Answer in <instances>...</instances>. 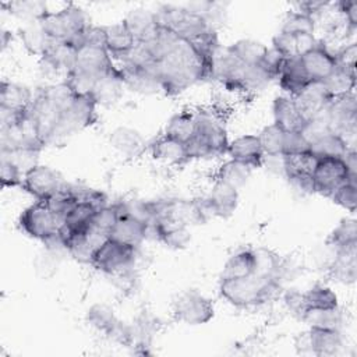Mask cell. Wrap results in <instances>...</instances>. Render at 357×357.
<instances>
[{"mask_svg":"<svg viewBox=\"0 0 357 357\" xmlns=\"http://www.w3.org/2000/svg\"><path fill=\"white\" fill-rule=\"evenodd\" d=\"M336 64L347 68H356V59H357V45L354 42L340 47L335 52Z\"/></svg>","mask_w":357,"mask_h":357,"instance_id":"cell-48","label":"cell"},{"mask_svg":"<svg viewBox=\"0 0 357 357\" xmlns=\"http://www.w3.org/2000/svg\"><path fill=\"white\" fill-rule=\"evenodd\" d=\"M20 38L25 49L36 56H42L52 40L40 21L25 22V25L20 29Z\"/></svg>","mask_w":357,"mask_h":357,"instance_id":"cell-34","label":"cell"},{"mask_svg":"<svg viewBox=\"0 0 357 357\" xmlns=\"http://www.w3.org/2000/svg\"><path fill=\"white\" fill-rule=\"evenodd\" d=\"M165 134L181 142H188L195 134V116L190 112H180L173 114L165 128Z\"/></svg>","mask_w":357,"mask_h":357,"instance_id":"cell-36","label":"cell"},{"mask_svg":"<svg viewBox=\"0 0 357 357\" xmlns=\"http://www.w3.org/2000/svg\"><path fill=\"white\" fill-rule=\"evenodd\" d=\"M137 248L106 238L93 252L91 265L107 275H123L132 268Z\"/></svg>","mask_w":357,"mask_h":357,"instance_id":"cell-7","label":"cell"},{"mask_svg":"<svg viewBox=\"0 0 357 357\" xmlns=\"http://www.w3.org/2000/svg\"><path fill=\"white\" fill-rule=\"evenodd\" d=\"M98 103L91 93H75L68 106L63 110L54 127L49 144L57 142L92 126L98 120Z\"/></svg>","mask_w":357,"mask_h":357,"instance_id":"cell-5","label":"cell"},{"mask_svg":"<svg viewBox=\"0 0 357 357\" xmlns=\"http://www.w3.org/2000/svg\"><path fill=\"white\" fill-rule=\"evenodd\" d=\"M350 178H357L353 176L343 158H318L315 169L312 172L314 191L324 197L331 198V195Z\"/></svg>","mask_w":357,"mask_h":357,"instance_id":"cell-8","label":"cell"},{"mask_svg":"<svg viewBox=\"0 0 357 357\" xmlns=\"http://www.w3.org/2000/svg\"><path fill=\"white\" fill-rule=\"evenodd\" d=\"M339 13L344 17L346 24L350 29L357 26V1L356 0H340L337 4Z\"/></svg>","mask_w":357,"mask_h":357,"instance_id":"cell-50","label":"cell"},{"mask_svg":"<svg viewBox=\"0 0 357 357\" xmlns=\"http://www.w3.org/2000/svg\"><path fill=\"white\" fill-rule=\"evenodd\" d=\"M75 52L77 49L74 45L52 39L47 49L40 56V60L49 71L57 73L59 70H64L67 74L74 67Z\"/></svg>","mask_w":357,"mask_h":357,"instance_id":"cell-25","label":"cell"},{"mask_svg":"<svg viewBox=\"0 0 357 357\" xmlns=\"http://www.w3.org/2000/svg\"><path fill=\"white\" fill-rule=\"evenodd\" d=\"M86 322L99 332H103L106 336H109L114 331L120 319L107 304L96 303L88 310Z\"/></svg>","mask_w":357,"mask_h":357,"instance_id":"cell-37","label":"cell"},{"mask_svg":"<svg viewBox=\"0 0 357 357\" xmlns=\"http://www.w3.org/2000/svg\"><path fill=\"white\" fill-rule=\"evenodd\" d=\"M305 310H332L337 308V296L332 289L324 284H314L303 293Z\"/></svg>","mask_w":357,"mask_h":357,"instance_id":"cell-35","label":"cell"},{"mask_svg":"<svg viewBox=\"0 0 357 357\" xmlns=\"http://www.w3.org/2000/svg\"><path fill=\"white\" fill-rule=\"evenodd\" d=\"M32 100H33V96L28 86L17 82L1 81V85H0V109L1 110L22 114L29 110Z\"/></svg>","mask_w":357,"mask_h":357,"instance_id":"cell-22","label":"cell"},{"mask_svg":"<svg viewBox=\"0 0 357 357\" xmlns=\"http://www.w3.org/2000/svg\"><path fill=\"white\" fill-rule=\"evenodd\" d=\"M251 172H252V169L250 166H247L238 160L229 159L219 167L216 180L225 181V183L233 185L234 188H238L248 181Z\"/></svg>","mask_w":357,"mask_h":357,"instance_id":"cell-39","label":"cell"},{"mask_svg":"<svg viewBox=\"0 0 357 357\" xmlns=\"http://www.w3.org/2000/svg\"><path fill=\"white\" fill-rule=\"evenodd\" d=\"M227 153L230 159L238 160L251 169L261 167L264 163V151L258 135L244 134L229 142Z\"/></svg>","mask_w":357,"mask_h":357,"instance_id":"cell-15","label":"cell"},{"mask_svg":"<svg viewBox=\"0 0 357 357\" xmlns=\"http://www.w3.org/2000/svg\"><path fill=\"white\" fill-rule=\"evenodd\" d=\"M110 145L126 158L138 156L144 148L145 141L142 135L130 127H117L110 134Z\"/></svg>","mask_w":357,"mask_h":357,"instance_id":"cell-29","label":"cell"},{"mask_svg":"<svg viewBox=\"0 0 357 357\" xmlns=\"http://www.w3.org/2000/svg\"><path fill=\"white\" fill-rule=\"evenodd\" d=\"M328 244L335 250L357 244V222L353 218H344L332 230L328 237Z\"/></svg>","mask_w":357,"mask_h":357,"instance_id":"cell-40","label":"cell"},{"mask_svg":"<svg viewBox=\"0 0 357 357\" xmlns=\"http://www.w3.org/2000/svg\"><path fill=\"white\" fill-rule=\"evenodd\" d=\"M283 300H284V304H286L287 310L293 315H296V317H298L301 319V317H303V314L305 311L304 301H303V293L297 291L296 289H290V290H287L284 293Z\"/></svg>","mask_w":357,"mask_h":357,"instance_id":"cell-49","label":"cell"},{"mask_svg":"<svg viewBox=\"0 0 357 357\" xmlns=\"http://www.w3.org/2000/svg\"><path fill=\"white\" fill-rule=\"evenodd\" d=\"M123 21L135 38L137 43L151 42L159 31L155 11H151L148 8H134L126 15Z\"/></svg>","mask_w":357,"mask_h":357,"instance_id":"cell-20","label":"cell"},{"mask_svg":"<svg viewBox=\"0 0 357 357\" xmlns=\"http://www.w3.org/2000/svg\"><path fill=\"white\" fill-rule=\"evenodd\" d=\"M301 321H304L310 326L331 328L340 331L342 314L339 311V307L332 310H305L301 317Z\"/></svg>","mask_w":357,"mask_h":357,"instance_id":"cell-41","label":"cell"},{"mask_svg":"<svg viewBox=\"0 0 357 357\" xmlns=\"http://www.w3.org/2000/svg\"><path fill=\"white\" fill-rule=\"evenodd\" d=\"M124 78L120 67H114L107 73L102 74L93 84L91 95L96 100L98 105H113L119 100L123 93Z\"/></svg>","mask_w":357,"mask_h":357,"instance_id":"cell-18","label":"cell"},{"mask_svg":"<svg viewBox=\"0 0 357 357\" xmlns=\"http://www.w3.org/2000/svg\"><path fill=\"white\" fill-rule=\"evenodd\" d=\"M331 199L336 205L354 213L357 209V178H350L343 185H340L331 195Z\"/></svg>","mask_w":357,"mask_h":357,"instance_id":"cell-45","label":"cell"},{"mask_svg":"<svg viewBox=\"0 0 357 357\" xmlns=\"http://www.w3.org/2000/svg\"><path fill=\"white\" fill-rule=\"evenodd\" d=\"M151 153L155 159L176 166H181L191 160L187 144L166 134H163L151 144Z\"/></svg>","mask_w":357,"mask_h":357,"instance_id":"cell-24","label":"cell"},{"mask_svg":"<svg viewBox=\"0 0 357 357\" xmlns=\"http://www.w3.org/2000/svg\"><path fill=\"white\" fill-rule=\"evenodd\" d=\"M293 99L305 120L314 119L324 113L332 102V98L324 88L322 82H311Z\"/></svg>","mask_w":357,"mask_h":357,"instance_id":"cell-16","label":"cell"},{"mask_svg":"<svg viewBox=\"0 0 357 357\" xmlns=\"http://www.w3.org/2000/svg\"><path fill=\"white\" fill-rule=\"evenodd\" d=\"M64 184L66 180H63L59 172L45 165H36L24 174L21 188L36 201H46Z\"/></svg>","mask_w":357,"mask_h":357,"instance_id":"cell-10","label":"cell"},{"mask_svg":"<svg viewBox=\"0 0 357 357\" xmlns=\"http://www.w3.org/2000/svg\"><path fill=\"white\" fill-rule=\"evenodd\" d=\"M103 32L105 46L112 59H126L137 45L135 38L132 36L124 21L103 26Z\"/></svg>","mask_w":357,"mask_h":357,"instance_id":"cell-19","label":"cell"},{"mask_svg":"<svg viewBox=\"0 0 357 357\" xmlns=\"http://www.w3.org/2000/svg\"><path fill=\"white\" fill-rule=\"evenodd\" d=\"M326 92L332 99L354 92L356 89V68H347L337 66L322 82Z\"/></svg>","mask_w":357,"mask_h":357,"instance_id":"cell-31","label":"cell"},{"mask_svg":"<svg viewBox=\"0 0 357 357\" xmlns=\"http://www.w3.org/2000/svg\"><path fill=\"white\" fill-rule=\"evenodd\" d=\"M146 45L152 54V71L166 95H178L197 82L213 78L215 60L172 29L159 26Z\"/></svg>","mask_w":357,"mask_h":357,"instance_id":"cell-1","label":"cell"},{"mask_svg":"<svg viewBox=\"0 0 357 357\" xmlns=\"http://www.w3.org/2000/svg\"><path fill=\"white\" fill-rule=\"evenodd\" d=\"M280 31L287 33H312L314 35L315 20L298 10H291L286 14Z\"/></svg>","mask_w":357,"mask_h":357,"instance_id":"cell-43","label":"cell"},{"mask_svg":"<svg viewBox=\"0 0 357 357\" xmlns=\"http://www.w3.org/2000/svg\"><path fill=\"white\" fill-rule=\"evenodd\" d=\"M331 276L340 283L350 284L357 278V244L335 250V258L329 266Z\"/></svg>","mask_w":357,"mask_h":357,"instance_id":"cell-26","label":"cell"},{"mask_svg":"<svg viewBox=\"0 0 357 357\" xmlns=\"http://www.w3.org/2000/svg\"><path fill=\"white\" fill-rule=\"evenodd\" d=\"M24 174L6 156L0 155V181L1 187H21Z\"/></svg>","mask_w":357,"mask_h":357,"instance_id":"cell-46","label":"cell"},{"mask_svg":"<svg viewBox=\"0 0 357 357\" xmlns=\"http://www.w3.org/2000/svg\"><path fill=\"white\" fill-rule=\"evenodd\" d=\"M284 135L286 131H283L279 126L275 123L266 126L259 134L258 138L261 141L262 151L266 156H276L283 155V145H284Z\"/></svg>","mask_w":357,"mask_h":357,"instance_id":"cell-42","label":"cell"},{"mask_svg":"<svg viewBox=\"0 0 357 357\" xmlns=\"http://www.w3.org/2000/svg\"><path fill=\"white\" fill-rule=\"evenodd\" d=\"M301 66L311 82H324L336 67L335 53L322 42H318L300 56Z\"/></svg>","mask_w":357,"mask_h":357,"instance_id":"cell-12","label":"cell"},{"mask_svg":"<svg viewBox=\"0 0 357 357\" xmlns=\"http://www.w3.org/2000/svg\"><path fill=\"white\" fill-rule=\"evenodd\" d=\"M278 82L279 86L287 93V96H297L304 88H307L311 81L307 77L300 57H291V59H284L280 71L278 74Z\"/></svg>","mask_w":357,"mask_h":357,"instance_id":"cell-21","label":"cell"},{"mask_svg":"<svg viewBox=\"0 0 357 357\" xmlns=\"http://www.w3.org/2000/svg\"><path fill=\"white\" fill-rule=\"evenodd\" d=\"M174 318L187 325H202L215 315L213 303L197 290L181 293L173 304Z\"/></svg>","mask_w":357,"mask_h":357,"instance_id":"cell-9","label":"cell"},{"mask_svg":"<svg viewBox=\"0 0 357 357\" xmlns=\"http://www.w3.org/2000/svg\"><path fill=\"white\" fill-rule=\"evenodd\" d=\"M7 38H11L10 32H7V31H3V33H1V47H3V49H4V47L7 46V43H8Z\"/></svg>","mask_w":357,"mask_h":357,"instance_id":"cell-51","label":"cell"},{"mask_svg":"<svg viewBox=\"0 0 357 357\" xmlns=\"http://www.w3.org/2000/svg\"><path fill=\"white\" fill-rule=\"evenodd\" d=\"M40 151L42 149L39 148L25 146V148H15L11 151H0V155L10 159L22 172V174H25L28 170L39 165L38 159H39Z\"/></svg>","mask_w":357,"mask_h":357,"instance_id":"cell-44","label":"cell"},{"mask_svg":"<svg viewBox=\"0 0 357 357\" xmlns=\"http://www.w3.org/2000/svg\"><path fill=\"white\" fill-rule=\"evenodd\" d=\"M350 146L336 132L328 131L310 144V152L317 158H342Z\"/></svg>","mask_w":357,"mask_h":357,"instance_id":"cell-33","label":"cell"},{"mask_svg":"<svg viewBox=\"0 0 357 357\" xmlns=\"http://www.w3.org/2000/svg\"><path fill=\"white\" fill-rule=\"evenodd\" d=\"M266 46L254 39H240L226 47V52L245 66L259 64L266 53Z\"/></svg>","mask_w":357,"mask_h":357,"instance_id":"cell-32","label":"cell"},{"mask_svg":"<svg viewBox=\"0 0 357 357\" xmlns=\"http://www.w3.org/2000/svg\"><path fill=\"white\" fill-rule=\"evenodd\" d=\"M146 237H148V225L131 215L121 212L119 206V216L109 231V238L138 248Z\"/></svg>","mask_w":357,"mask_h":357,"instance_id":"cell-13","label":"cell"},{"mask_svg":"<svg viewBox=\"0 0 357 357\" xmlns=\"http://www.w3.org/2000/svg\"><path fill=\"white\" fill-rule=\"evenodd\" d=\"M317 43L312 33H287L279 31L272 39V47L284 59L300 57Z\"/></svg>","mask_w":357,"mask_h":357,"instance_id":"cell-27","label":"cell"},{"mask_svg":"<svg viewBox=\"0 0 357 357\" xmlns=\"http://www.w3.org/2000/svg\"><path fill=\"white\" fill-rule=\"evenodd\" d=\"M282 289V282L269 278L251 275L245 278H231L219 280L220 296L237 308L259 307L271 301Z\"/></svg>","mask_w":357,"mask_h":357,"instance_id":"cell-2","label":"cell"},{"mask_svg":"<svg viewBox=\"0 0 357 357\" xmlns=\"http://www.w3.org/2000/svg\"><path fill=\"white\" fill-rule=\"evenodd\" d=\"M317 156L310 151L283 155V174L293 187L303 192L312 194V172L317 165Z\"/></svg>","mask_w":357,"mask_h":357,"instance_id":"cell-11","label":"cell"},{"mask_svg":"<svg viewBox=\"0 0 357 357\" xmlns=\"http://www.w3.org/2000/svg\"><path fill=\"white\" fill-rule=\"evenodd\" d=\"M305 335L308 350L315 356H333L343 344L339 329L310 326V331Z\"/></svg>","mask_w":357,"mask_h":357,"instance_id":"cell-23","label":"cell"},{"mask_svg":"<svg viewBox=\"0 0 357 357\" xmlns=\"http://www.w3.org/2000/svg\"><path fill=\"white\" fill-rule=\"evenodd\" d=\"M40 22L50 39L68 42L75 49L79 38L91 25L85 11L75 4H68L59 11H49Z\"/></svg>","mask_w":357,"mask_h":357,"instance_id":"cell-4","label":"cell"},{"mask_svg":"<svg viewBox=\"0 0 357 357\" xmlns=\"http://www.w3.org/2000/svg\"><path fill=\"white\" fill-rule=\"evenodd\" d=\"M120 70L123 73L126 88L144 95L162 91L160 82L151 68H131L121 66Z\"/></svg>","mask_w":357,"mask_h":357,"instance_id":"cell-28","label":"cell"},{"mask_svg":"<svg viewBox=\"0 0 357 357\" xmlns=\"http://www.w3.org/2000/svg\"><path fill=\"white\" fill-rule=\"evenodd\" d=\"M3 7H7V10L21 18L25 22H33V21H40L47 13V6L43 1H36V0H18V1H8L3 4Z\"/></svg>","mask_w":357,"mask_h":357,"instance_id":"cell-38","label":"cell"},{"mask_svg":"<svg viewBox=\"0 0 357 357\" xmlns=\"http://www.w3.org/2000/svg\"><path fill=\"white\" fill-rule=\"evenodd\" d=\"M205 202L212 216L229 218L238 205V191L233 185L216 180L209 194L205 197Z\"/></svg>","mask_w":357,"mask_h":357,"instance_id":"cell-14","label":"cell"},{"mask_svg":"<svg viewBox=\"0 0 357 357\" xmlns=\"http://www.w3.org/2000/svg\"><path fill=\"white\" fill-rule=\"evenodd\" d=\"M273 110V123L279 126L283 131H303L307 124L305 117L297 107L294 99L287 95L276 96L272 105Z\"/></svg>","mask_w":357,"mask_h":357,"instance_id":"cell-17","label":"cell"},{"mask_svg":"<svg viewBox=\"0 0 357 357\" xmlns=\"http://www.w3.org/2000/svg\"><path fill=\"white\" fill-rule=\"evenodd\" d=\"M61 219L50 209L46 201H36L25 208L20 218V229L32 238L40 240L42 243L50 240L60 233Z\"/></svg>","mask_w":357,"mask_h":357,"instance_id":"cell-6","label":"cell"},{"mask_svg":"<svg viewBox=\"0 0 357 357\" xmlns=\"http://www.w3.org/2000/svg\"><path fill=\"white\" fill-rule=\"evenodd\" d=\"M257 259L254 248H241L236 251L225 264L222 276L223 279L231 278H245L251 276L255 272Z\"/></svg>","mask_w":357,"mask_h":357,"instance_id":"cell-30","label":"cell"},{"mask_svg":"<svg viewBox=\"0 0 357 357\" xmlns=\"http://www.w3.org/2000/svg\"><path fill=\"white\" fill-rule=\"evenodd\" d=\"M310 151V144L303 135L301 131H291L286 132L284 135V145H283V155L287 153H297Z\"/></svg>","mask_w":357,"mask_h":357,"instance_id":"cell-47","label":"cell"},{"mask_svg":"<svg viewBox=\"0 0 357 357\" xmlns=\"http://www.w3.org/2000/svg\"><path fill=\"white\" fill-rule=\"evenodd\" d=\"M195 116V134L187 142L190 159L216 158L227 153L229 138L223 117L211 109H199Z\"/></svg>","mask_w":357,"mask_h":357,"instance_id":"cell-3","label":"cell"}]
</instances>
